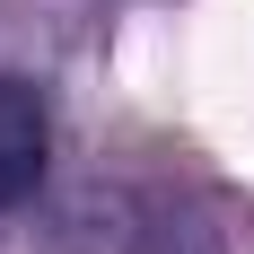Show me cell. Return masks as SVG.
Segmentation results:
<instances>
[{"label":"cell","instance_id":"1","mask_svg":"<svg viewBox=\"0 0 254 254\" xmlns=\"http://www.w3.org/2000/svg\"><path fill=\"white\" fill-rule=\"evenodd\" d=\"M44 149H53V114L26 79H0V210H18L44 184Z\"/></svg>","mask_w":254,"mask_h":254}]
</instances>
